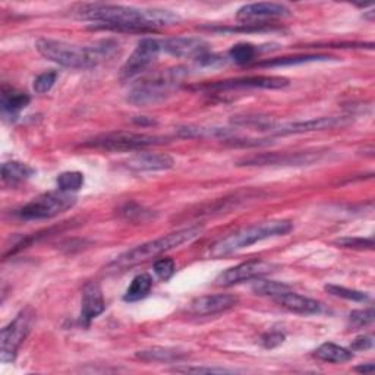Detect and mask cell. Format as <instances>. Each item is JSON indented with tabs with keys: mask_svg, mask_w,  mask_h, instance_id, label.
I'll list each match as a JSON object with an SVG mask.
<instances>
[{
	"mask_svg": "<svg viewBox=\"0 0 375 375\" xmlns=\"http://www.w3.org/2000/svg\"><path fill=\"white\" fill-rule=\"evenodd\" d=\"M166 143V138L150 135V134H136V132H107L96 138H91L84 143V147L97 148L104 151H136L148 147L160 146Z\"/></svg>",
	"mask_w": 375,
	"mask_h": 375,
	"instance_id": "8992f818",
	"label": "cell"
},
{
	"mask_svg": "<svg viewBox=\"0 0 375 375\" xmlns=\"http://www.w3.org/2000/svg\"><path fill=\"white\" fill-rule=\"evenodd\" d=\"M77 198L69 192H63V191L47 192L21 207L16 211V216L22 220L52 219L65 213L66 210L72 208Z\"/></svg>",
	"mask_w": 375,
	"mask_h": 375,
	"instance_id": "52a82bcc",
	"label": "cell"
},
{
	"mask_svg": "<svg viewBox=\"0 0 375 375\" xmlns=\"http://www.w3.org/2000/svg\"><path fill=\"white\" fill-rule=\"evenodd\" d=\"M286 336L280 332H270L261 337V343L266 349H274L285 342Z\"/></svg>",
	"mask_w": 375,
	"mask_h": 375,
	"instance_id": "d590c367",
	"label": "cell"
},
{
	"mask_svg": "<svg viewBox=\"0 0 375 375\" xmlns=\"http://www.w3.org/2000/svg\"><path fill=\"white\" fill-rule=\"evenodd\" d=\"M84 185V175L80 172H65L58 178L59 191L75 192L80 191Z\"/></svg>",
	"mask_w": 375,
	"mask_h": 375,
	"instance_id": "4316f807",
	"label": "cell"
},
{
	"mask_svg": "<svg viewBox=\"0 0 375 375\" xmlns=\"http://www.w3.org/2000/svg\"><path fill=\"white\" fill-rule=\"evenodd\" d=\"M176 271V264L170 258H161V260L156 261L154 264V273L157 274L158 278L161 280H169Z\"/></svg>",
	"mask_w": 375,
	"mask_h": 375,
	"instance_id": "836d02e7",
	"label": "cell"
},
{
	"mask_svg": "<svg viewBox=\"0 0 375 375\" xmlns=\"http://www.w3.org/2000/svg\"><path fill=\"white\" fill-rule=\"evenodd\" d=\"M278 267L273 263L268 261H248V263H242L239 266H234L232 268H227L226 271H223L222 274H219V277L216 278V285L217 286H233V285H238L242 283V281H249V280H255V278H260L266 274L273 273L274 270H277Z\"/></svg>",
	"mask_w": 375,
	"mask_h": 375,
	"instance_id": "8fae6325",
	"label": "cell"
},
{
	"mask_svg": "<svg viewBox=\"0 0 375 375\" xmlns=\"http://www.w3.org/2000/svg\"><path fill=\"white\" fill-rule=\"evenodd\" d=\"M330 59H332L330 56H325V55H300V56L270 59V60L258 63V66H263V67L292 66V65H302V63H310V62H322V60H330Z\"/></svg>",
	"mask_w": 375,
	"mask_h": 375,
	"instance_id": "d4e9b609",
	"label": "cell"
},
{
	"mask_svg": "<svg viewBox=\"0 0 375 375\" xmlns=\"http://www.w3.org/2000/svg\"><path fill=\"white\" fill-rule=\"evenodd\" d=\"M374 346V337L372 336H359L350 344L352 350H368Z\"/></svg>",
	"mask_w": 375,
	"mask_h": 375,
	"instance_id": "8d00e7d4",
	"label": "cell"
},
{
	"mask_svg": "<svg viewBox=\"0 0 375 375\" xmlns=\"http://www.w3.org/2000/svg\"><path fill=\"white\" fill-rule=\"evenodd\" d=\"M314 357L324 361V362H333V364H344L352 361L354 354L349 349L337 346L335 343H324L314 352Z\"/></svg>",
	"mask_w": 375,
	"mask_h": 375,
	"instance_id": "44dd1931",
	"label": "cell"
},
{
	"mask_svg": "<svg viewBox=\"0 0 375 375\" xmlns=\"http://www.w3.org/2000/svg\"><path fill=\"white\" fill-rule=\"evenodd\" d=\"M292 229L293 224L289 220H271V222H263L260 224H254L229 234V237L216 242L210 248L208 255L211 258H222L239 249L248 248L256 242H261L276 237H285V234H288Z\"/></svg>",
	"mask_w": 375,
	"mask_h": 375,
	"instance_id": "277c9868",
	"label": "cell"
},
{
	"mask_svg": "<svg viewBox=\"0 0 375 375\" xmlns=\"http://www.w3.org/2000/svg\"><path fill=\"white\" fill-rule=\"evenodd\" d=\"M324 289H325V292H328L333 296L343 298V299H347V300H354V302H366L369 299V296L365 292L355 290V289H347L344 286L327 285Z\"/></svg>",
	"mask_w": 375,
	"mask_h": 375,
	"instance_id": "f1b7e54d",
	"label": "cell"
},
{
	"mask_svg": "<svg viewBox=\"0 0 375 375\" xmlns=\"http://www.w3.org/2000/svg\"><path fill=\"white\" fill-rule=\"evenodd\" d=\"M153 288V278L150 274H138L134 280L131 286L126 289V293L124 299L126 302H136L146 298Z\"/></svg>",
	"mask_w": 375,
	"mask_h": 375,
	"instance_id": "cb8c5ba5",
	"label": "cell"
},
{
	"mask_svg": "<svg viewBox=\"0 0 375 375\" xmlns=\"http://www.w3.org/2000/svg\"><path fill=\"white\" fill-rule=\"evenodd\" d=\"M126 166L138 172H158L172 169L175 166V160L169 154L138 153L126 161Z\"/></svg>",
	"mask_w": 375,
	"mask_h": 375,
	"instance_id": "ac0fdd59",
	"label": "cell"
},
{
	"mask_svg": "<svg viewBox=\"0 0 375 375\" xmlns=\"http://www.w3.org/2000/svg\"><path fill=\"white\" fill-rule=\"evenodd\" d=\"M172 371L182 372V374H233V372H238L234 369L214 368V366H176Z\"/></svg>",
	"mask_w": 375,
	"mask_h": 375,
	"instance_id": "d6a6232c",
	"label": "cell"
},
{
	"mask_svg": "<svg viewBox=\"0 0 375 375\" xmlns=\"http://www.w3.org/2000/svg\"><path fill=\"white\" fill-rule=\"evenodd\" d=\"M36 49L44 59L63 67L92 69L110 59L119 49V44L114 40H100L89 45H77L62 40L40 38Z\"/></svg>",
	"mask_w": 375,
	"mask_h": 375,
	"instance_id": "7a4b0ae2",
	"label": "cell"
},
{
	"mask_svg": "<svg viewBox=\"0 0 375 375\" xmlns=\"http://www.w3.org/2000/svg\"><path fill=\"white\" fill-rule=\"evenodd\" d=\"M106 310V302L103 292L97 283H88L82 292L81 300V315L80 321L82 325H89V322L103 314Z\"/></svg>",
	"mask_w": 375,
	"mask_h": 375,
	"instance_id": "e0dca14e",
	"label": "cell"
},
{
	"mask_svg": "<svg viewBox=\"0 0 375 375\" xmlns=\"http://www.w3.org/2000/svg\"><path fill=\"white\" fill-rule=\"evenodd\" d=\"M352 124V119L349 116H324V117H315V119L310 121H299V122H289V124H274L270 134L283 136V135H292V134H307V132H315V131H327V129H336V128H344Z\"/></svg>",
	"mask_w": 375,
	"mask_h": 375,
	"instance_id": "30bf717a",
	"label": "cell"
},
{
	"mask_svg": "<svg viewBox=\"0 0 375 375\" xmlns=\"http://www.w3.org/2000/svg\"><path fill=\"white\" fill-rule=\"evenodd\" d=\"M320 158L314 153H283V154H261L239 161V166H303Z\"/></svg>",
	"mask_w": 375,
	"mask_h": 375,
	"instance_id": "5bb4252c",
	"label": "cell"
},
{
	"mask_svg": "<svg viewBox=\"0 0 375 375\" xmlns=\"http://www.w3.org/2000/svg\"><path fill=\"white\" fill-rule=\"evenodd\" d=\"M336 245L342 248H352V249H372L374 248V241L365 239V238H340L335 242Z\"/></svg>",
	"mask_w": 375,
	"mask_h": 375,
	"instance_id": "e575fe53",
	"label": "cell"
},
{
	"mask_svg": "<svg viewBox=\"0 0 375 375\" xmlns=\"http://www.w3.org/2000/svg\"><path fill=\"white\" fill-rule=\"evenodd\" d=\"M239 298L234 295L220 293V295H207L200 296L191 302V312L195 315H214L237 307Z\"/></svg>",
	"mask_w": 375,
	"mask_h": 375,
	"instance_id": "2e32d148",
	"label": "cell"
},
{
	"mask_svg": "<svg viewBox=\"0 0 375 375\" xmlns=\"http://www.w3.org/2000/svg\"><path fill=\"white\" fill-rule=\"evenodd\" d=\"M58 80V72H55V70H50V72H44L41 75H38L34 81V91L37 94H44V92H49L55 82Z\"/></svg>",
	"mask_w": 375,
	"mask_h": 375,
	"instance_id": "1f68e13d",
	"label": "cell"
},
{
	"mask_svg": "<svg viewBox=\"0 0 375 375\" xmlns=\"http://www.w3.org/2000/svg\"><path fill=\"white\" fill-rule=\"evenodd\" d=\"M290 15V9L280 4H251L242 6L237 18L244 26H267V21L286 18Z\"/></svg>",
	"mask_w": 375,
	"mask_h": 375,
	"instance_id": "4fadbf2b",
	"label": "cell"
},
{
	"mask_svg": "<svg viewBox=\"0 0 375 375\" xmlns=\"http://www.w3.org/2000/svg\"><path fill=\"white\" fill-rule=\"evenodd\" d=\"M252 290L260 296H271L274 299L276 296L290 290V288L285 283H278V281H273V280H263L260 277V278H255L254 285H252Z\"/></svg>",
	"mask_w": 375,
	"mask_h": 375,
	"instance_id": "484cf974",
	"label": "cell"
},
{
	"mask_svg": "<svg viewBox=\"0 0 375 375\" xmlns=\"http://www.w3.org/2000/svg\"><path fill=\"white\" fill-rule=\"evenodd\" d=\"M201 233H202V226H200V224L168 233L161 238H157L154 241H148L146 244H141V245L126 251L125 254L119 255L109 266V268L114 270V271H119V270L135 267L141 263H146V261L151 260V258H156L164 252L172 251L175 248H179L183 244L194 241L195 238L200 237Z\"/></svg>",
	"mask_w": 375,
	"mask_h": 375,
	"instance_id": "3957f363",
	"label": "cell"
},
{
	"mask_svg": "<svg viewBox=\"0 0 375 375\" xmlns=\"http://www.w3.org/2000/svg\"><path fill=\"white\" fill-rule=\"evenodd\" d=\"M274 300L280 305V307H283V308H286L292 312H296V314L311 315V314H318L321 311L320 302H317L311 298H307V296L298 295L292 290H288L285 293L276 296Z\"/></svg>",
	"mask_w": 375,
	"mask_h": 375,
	"instance_id": "d6986e66",
	"label": "cell"
},
{
	"mask_svg": "<svg viewBox=\"0 0 375 375\" xmlns=\"http://www.w3.org/2000/svg\"><path fill=\"white\" fill-rule=\"evenodd\" d=\"M161 52V43L156 38H143L141 40L129 59L121 69L122 80H129L141 72H144L147 67H150Z\"/></svg>",
	"mask_w": 375,
	"mask_h": 375,
	"instance_id": "9c48e42d",
	"label": "cell"
},
{
	"mask_svg": "<svg viewBox=\"0 0 375 375\" xmlns=\"http://www.w3.org/2000/svg\"><path fill=\"white\" fill-rule=\"evenodd\" d=\"M122 216L131 222H146L147 219L153 217L150 210H146L144 207H141V205L134 204V202L126 204L122 208Z\"/></svg>",
	"mask_w": 375,
	"mask_h": 375,
	"instance_id": "f546056e",
	"label": "cell"
},
{
	"mask_svg": "<svg viewBox=\"0 0 375 375\" xmlns=\"http://www.w3.org/2000/svg\"><path fill=\"white\" fill-rule=\"evenodd\" d=\"M256 55H258V49L249 43H239L237 45H233L229 50L230 59L237 63H242V65L251 62Z\"/></svg>",
	"mask_w": 375,
	"mask_h": 375,
	"instance_id": "83f0119b",
	"label": "cell"
},
{
	"mask_svg": "<svg viewBox=\"0 0 375 375\" xmlns=\"http://www.w3.org/2000/svg\"><path fill=\"white\" fill-rule=\"evenodd\" d=\"M34 322V312L27 308L21 311L15 320L8 324L0 335V359L2 362H12L16 358L18 349L27 339Z\"/></svg>",
	"mask_w": 375,
	"mask_h": 375,
	"instance_id": "ba28073f",
	"label": "cell"
},
{
	"mask_svg": "<svg viewBox=\"0 0 375 375\" xmlns=\"http://www.w3.org/2000/svg\"><path fill=\"white\" fill-rule=\"evenodd\" d=\"M138 359L141 361H146V362H179L182 359H185L188 355L186 352L179 350V349H173V347H150V349H144V350H139L136 352L135 355Z\"/></svg>",
	"mask_w": 375,
	"mask_h": 375,
	"instance_id": "ffe728a7",
	"label": "cell"
},
{
	"mask_svg": "<svg viewBox=\"0 0 375 375\" xmlns=\"http://www.w3.org/2000/svg\"><path fill=\"white\" fill-rule=\"evenodd\" d=\"M30 96L26 92H19L12 88H4L2 91V110L5 114L16 116L22 109L30 104Z\"/></svg>",
	"mask_w": 375,
	"mask_h": 375,
	"instance_id": "7402d4cb",
	"label": "cell"
},
{
	"mask_svg": "<svg viewBox=\"0 0 375 375\" xmlns=\"http://www.w3.org/2000/svg\"><path fill=\"white\" fill-rule=\"evenodd\" d=\"M374 369H375L374 364H368V365H359V366H357V368H355V371H358V372H362V374L374 372Z\"/></svg>",
	"mask_w": 375,
	"mask_h": 375,
	"instance_id": "f35d334b",
	"label": "cell"
},
{
	"mask_svg": "<svg viewBox=\"0 0 375 375\" xmlns=\"http://www.w3.org/2000/svg\"><path fill=\"white\" fill-rule=\"evenodd\" d=\"M188 75L185 67H172L153 78L141 81L128 92V103L135 106H151L161 103L178 91L183 78Z\"/></svg>",
	"mask_w": 375,
	"mask_h": 375,
	"instance_id": "5b68a950",
	"label": "cell"
},
{
	"mask_svg": "<svg viewBox=\"0 0 375 375\" xmlns=\"http://www.w3.org/2000/svg\"><path fill=\"white\" fill-rule=\"evenodd\" d=\"M372 321H374V310L372 308L352 311L349 314V327L354 328V330H358V328L366 327Z\"/></svg>",
	"mask_w": 375,
	"mask_h": 375,
	"instance_id": "4dcf8cb0",
	"label": "cell"
},
{
	"mask_svg": "<svg viewBox=\"0 0 375 375\" xmlns=\"http://www.w3.org/2000/svg\"><path fill=\"white\" fill-rule=\"evenodd\" d=\"M161 50L168 52L176 58L197 60L207 52H210L208 44L202 38L197 37H173L161 40Z\"/></svg>",
	"mask_w": 375,
	"mask_h": 375,
	"instance_id": "9a60e30c",
	"label": "cell"
},
{
	"mask_svg": "<svg viewBox=\"0 0 375 375\" xmlns=\"http://www.w3.org/2000/svg\"><path fill=\"white\" fill-rule=\"evenodd\" d=\"M289 85V80L283 77H266V75H255V77H244V78H233L224 81H216L205 85H198V89L208 91H226V89H238V88H264V89H280Z\"/></svg>",
	"mask_w": 375,
	"mask_h": 375,
	"instance_id": "7c38bea8",
	"label": "cell"
},
{
	"mask_svg": "<svg viewBox=\"0 0 375 375\" xmlns=\"http://www.w3.org/2000/svg\"><path fill=\"white\" fill-rule=\"evenodd\" d=\"M34 173H36V170L33 168H30L28 164H23L19 161H9V163H5L2 166V179H4V182H6L9 185H16V183L27 180Z\"/></svg>",
	"mask_w": 375,
	"mask_h": 375,
	"instance_id": "603a6c76",
	"label": "cell"
},
{
	"mask_svg": "<svg viewBox=\"0 0 375 375\" xmlns=\"http://www.w3.org/2000/svg\"><path fill=\"white\" fill-rule=\"evenodd\" d=\"M77 18L94 22L92 30L148 33L157 28L173 26L179 16L163 9H138L122 5L89 4L81 5L75 11Z\"/></svg>",
	"mask_w": 375,
	"mask_h": 375,
	"instance_id": "6da1fadb",
	"label": "cell"
},
{
	"mask_svg": "<svg viewBox=\"0 0 375 375\" xmlns=\"http://www.w3.org/2000/svg\"><path fill=\"white\" fill-rule=\"evenodd\" d=\"M134 122L136 125H141V126H151V125H156V122L153 119H148V117H144V116H141V117H135Z\"/></svg>",
	"mask_w": 375,
	"mask_h": 375,
	"instance_id": "74e56055",
	"label": "cell"
}]
</instances>
